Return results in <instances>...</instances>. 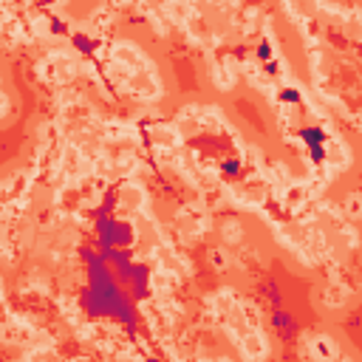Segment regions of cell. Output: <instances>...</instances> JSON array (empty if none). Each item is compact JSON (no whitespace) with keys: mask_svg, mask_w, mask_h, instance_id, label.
<instances>
[{"mask_svg":"<svg viewBox=\"0 0 362 362\" xmlns=\"http://www.w3.org/2000/svg\"><path fill=\"white\" fill-rule=\"evenodd\" d=\"M300 139L312 147V159L314 162H323V159H326V150H323V144H326V133H323L320 128H303L300 130Z\"/></svg>","mask_w":362,"mask_h":362,"instance_id":"1","label":"cell"},{"mask_svg":"<svg viewBox=\"0 0 362 362\" xmlns=\"http://www.w3.org/2000/svg\"><path fill=\"white\" fill-rule=\"evenodd\" d=\"M280 99H283V102H297L300 96H297V91H283V93H280Z\"/></svg>","mask_w":362,"mask_h":362,"instance_id":"2","label":"cell"},{"mask_svg":"<svg viewBox=\"0 0 362 362\" xmlns=\"http://www.w3.org/2000/svg\"><path fill=\"white\" fill-rule=\"evenodd\" d=\"M257 57H261V60H269V45H266V43L257 45Z\"/></svg>","mask_w":362,"mask_h":362,"instance_id":"3","label":"cell"},{"mask_svg":"<svg viewBox=\"0 0 362 362\" xmlns=\"http://www.w3.org/2000/svg\"><path fill=\"white\" fill-rule=\"evenodd\" d=\"M224 173H229V176H235V173H238V162H229L227 167H224Z\"/></svg>","mask_w":362,"mask_h":362,"instance_id":"4","label":"cell"}]
</instances>
